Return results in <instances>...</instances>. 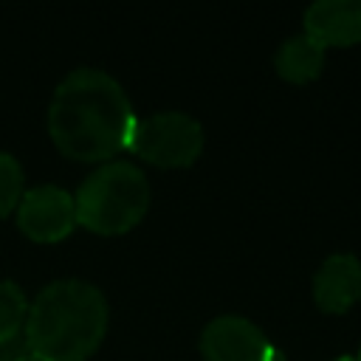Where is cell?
Masks as SVG:
<instances>
[{"label": "cell", "mask_w": 361, "mask_h": 361, "mask_svg": "<svg viewBox=\"0 0 361 361\" xmlns=\"http://www.w3.org/2000/svg\"><path fill=\"white\" fill-rule=\"evenodd\" d=\"M135 121L130 96L102 68H73L48 104V133L56 149L76 161H107L127 149Z\"/></svg>", "instance_id": "obj_1"}, {"label": "cell", "mask_w": 361, "mask_h": 361, "mask_svg": "<svg viewBox=\"0 0 361 361\" xmlns=\"http://www.w3.org/2000/svg\"><path fill=\"white\" fill-rule=\"evenodd\" d=\"M107 299L87 279H54L28 305L23 336L48 361H85L107 333Z\"/></svg>", "instance_id": "obj_2"}, {"label": "cell", "mask_w": 361, "mask_h": 361, "mask_svg": "<svg viewBox=\"0 0 361 361\" xmlns=\"http://www.w3.org/2000/svg\"><path fill=\"white\" fill-rule=\"evenodd\" d=\"M76 223L96 234L130 231L149 209V183L130 161H104L73 195Z\"/></svg>", "instance_id": "obj_3"}, {"label": "cell", "mask_w": 361, "mask_h": 361, "mask_svg": "<svg viewBox=\"0 0 361 361\" xmlns=\"http://www.w3.org/2000/svg\"><path fill=\"white\" fill-rule=\"evenodd\" d=\"M127 149L158 166H189L203 149V127L180 110L135 116Z\"/></svg>", "instance_id": "obj_4"}, {"label": "cell", "mask_w": 361, "mask_h": 361, "mask_svg": "<svg viewBox=\"0 0 361 361\" xmlns=\"http://www.w3.org/2000/svg\"><path fill=\"white\" fill-rule=\"evenodd\" d=\"M17 226L37 243H54L76 226L73 195L56 183H39L23 192L17 203Z\"/></svg>", "instance_id": "obj_5"}, {"label": "cell", "mask_w": 361, "mask_h": 361, "mask_svg": "<svg viewBox=\"0 0 361 361\" xmlns=\"http://www.w3.org/2000/svg\"><path fill=\"white\" fill-rule=\"evenodd\" d=\"M200 353L206 361H276L274 344L245 316L226 313L212 319L200 333Z\"/></svg>", "instance_id": "obj_6"}, {"label": "cell", "mask_w": 361, "mask_h": 361, "mask_svg": "<svg viewBox=\"0 0 361 361\" xmlns=\"http://www.w3.org/2000/svg\"><path fill=\"white\" fill-rule=\"evenodd\" d=\"M361 296V259L350 251L330 254L313 274V299L327 313H344Z\"/></svg>", "instance_id": "obj_7"}, {"label": "cell", "mask_w": 361, "mask_h": 361, "mask_svg": "<svg viewBox=\"0 0 361 361\" xmlns=\"http://www.w3.org/2000/svg\"><path fill=\"white\" fill-rule=\"evenodd\" d=\"M305 34L327 45L361 39V0H316L305 8Z\"/></svg>", "instance_id": "obj_8"}, {"label": "cell", "mask_w": 361, "mask_h": 361, "mask_svg": "<svg viewBox=\"0 0 361 361\" xmlns=\"http://www.w3.org/2000/svg\"><path fill=\"white\" fill-rule=\"evenodd\" d=\"M274 65H276V73L288 82H310L324 68V45L305 31L293 34L276 48Z\"/></svg>", "instance_id": "obj_9"}, {"label": "cell", "mask_w": 361, "mask_h": 361, "mask_svg": "<svg viewBox=\"0 0 361 361\" xmlns=\"http://www.w3.org/2000/svg\"><path fill=\"white\" fill-rule=\"evenodd\" d=\"M25 316H28L25 290L11 279H0V344L23 333Z\"/></svg>", "instance_id": "obj_10"}, {"label": "cell", "mask_w": 361, "mask_h": 361, "mask_svg": "<svg viewBox=\"0 0 361 361\" xmlns=\"http://www.w3.org/2000/svg\"><path fill=\"white\" fill-rule=\"evenodd\" d=\"M25 172L11 152H0V217H6L23 197Z\"/></svg>", "instance_id": "obj_11"}, {"label": "cell", "mask_w": 361, "mask_h": 361, "mask_svg": "<svg viewBox=\"0 0 361 361\" xmlns=\"http://www.w3.org/2000/svg\"><path fill=\"white\" fill-rule=\"evenodd\" d=\"M14 361H48V358H42L39 353H34V350H25V353H20Z\"/></svg>", "instance_id": "obj_12"}, {"label": "cell", "mask_w": 361, "mask_h": 361, "mask_svg": "<svg viewBox=\"0 0 361 361\" xmlns=\"http://www.w3.org/2000/svg\"><path fill=\"white\" fill-rule=\"evenodd\" d=\"M333 361H358V358H355V355H336Z\"/></svg>", "instance_id": "obj_13"}, {"label": "cell", "mask_w": 361, "mask_h": 361, "mask_svg": "<svg viewBox=\"0 0 361 361\" xmlns=\"http://www.w3.org/2000/svg\"><path fill=\"white\" fill-rule=\"evenodd\" d=\"M355 358H358V361H361V350H358V355H355Z\"/></svg>", "instance_id": "obj_14"}]
</instances>
